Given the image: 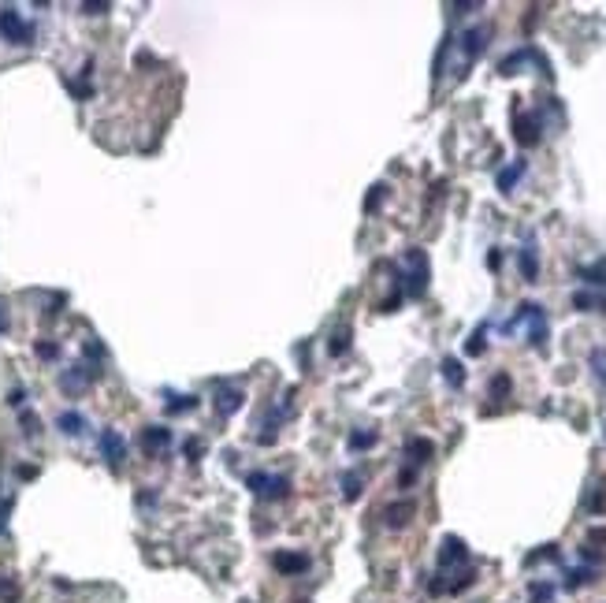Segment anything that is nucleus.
<instances>
[{
    "instance_id": "obj_1",
    "label": "nucleus",
    "mask_w": 606,
    "mask_h": 603,
    "mask_svg": "<svg viewBox=\"0 0 606 603\" xmlns=\"http://www.w3.org/2000/svg\"><path fill=\"white\" fill-rule=\"evenodd\" d=\"M253 488L257 499H283V495L290 492V480L279 477V473H250V480H246Z\"/></svg>"
},
{
    "instance_id": "obj_2",
    "label": "nucleus",
    "mask_w": 606,
    "mask_h": 603,
    "mask_svg": "<svg viewBox=\"0 0 606 603\" xmlns=\"http://www.w3.org/2000/svg\"><path fill=\"white\" fill-rule=\"evenodd\" d=\"M0 34H4L12 45H30V38H34V30H30L26 19H19L15 8H0Z\"/></svg>"
},
{
    "instance_id": "obj_3",
    "label": "nucleus",
    "mask_w": 606,
    "mask_h": 603,
    "mask_svg": "<svg viewBox=\"0 0 606 603\" xmlns=\"http://www.w3.org/2000/svg\"><path fill=\"white\" fill-rule=\"evenodd\" d=\"M409 265H413V272H409V295L420 298L424 295V283H428V257L420 250H409Z\"/></svg>"
},
{
    "instance_id": "obj_4",
    "label": "nucleus",
    "mask_w": 606,
    "mask_h": 603,
    "mask_svg": "<svg viewBox=\"0 0 606 603\" xmlns=\"http://www.w3.org/2000/svg\"><path fill=\"white\" fill-rule=\"evenodd\" d=\"M413 514H417V503H409V499L391 503V507H383V525L387 529H406Z\"/></svg>"
},
{
    "instance_id": "obj_5",
    "label": "nucleus",
    "mask_w": 606,
    "mask_h": 603,
    "mask_svg": "<svg viewBox=\"0 0 606 603\" xmlns=\"http://www.w3.org/2000/svg\"><path fill=\"white\" fill-rule=\"evenodd\" d=\"M484 49H488V26H472V30H465V38H461L465 63H469V60H476Z\"/></svg>"
},
{
    "instance_id": "obj_6",
    "label": "nucleus",
    "mask_w": 606,
    "mask_h": 603,
    "mask_svg": "<svg viewBox=\"0 0 606 603\" xmlns=\"http://www.w3.org/2000/svg\"><path fill=\"white\" fill-rule=\"evenodd\" d=\"M465 558H469V547H465L458 536H447V540H442V547H439V566L447 570V566L465 563Z\"/></svg>"
},
{
    "instance_id": "obj_7",
    "label": "nucleus",
    "mask_w": 606,
    "mask_h": 603,
    "mask_svg": "<svg viewBox=\"0 0 606 603\" xmlns=\"http://www.w3.org/2000/svg\"><path fill=\"white\" fill-rule=\"evenodd\" d=\"M272 566L279 570V574H305V570H309V555H287V551H279V555H272Z\"/></svg>"
},
{
    "instance_id": "obj_8",
    "label": "nucleus",
    "mask_w": 606,
    "mask_h": 603,
    "mask_svg": "<svg viewBox=\"0 0 606 603\" xmlns=\"http://www.w3.org/2000/svg\"><path fill=\"white\" fill-rule=\"evenodd\" d=\"M101 451H104V458L112 462V466H119V462L127 458V447H123V439H119V432H112V428H108V432L101 436Z\"/></svg>"
},
{
    "instance_id": "obj_9",
    "label": "nucleus",
    "mask_w": 606,
    "mask_h": 603,
    "mask_svg": "<svg viewBox=\"0 0 606 603\" xmlns=\"http://www.w3.org/2000/svg\"><path fill=\"white\" fill-rule=\"evenodd\" d=\"M517 142L521 146H536L539 142V120L536 116H517Z\"/></svg>"
},
{
    "instance_id": "obj_10",
    "label": "nucleus",
    "mask_w": 606,
    "mask_h": 603,
    "mask_svg": "<svg viewBox=\"0 0 606 603\" xmlns=\"http://www.w3.org/2000/svg\"><path fill=\"white\" fill-rule=\"evenodd\" d=\"M238 406H242V391H238V387H220V391H216V410L223 417H231Z\"/></svg>"
},
{
    "instance_id": "obj_11",
    "label": "nucleus",
    "mask_w": 606,
    "mask_h": 603,
    "mask_svg": "<svg viewBox=\"0 0 606 603\" xmlns=\"http://www.w3.org/2000/svg\"><path fill=\"white\" fill-rule=\"evenodd\" d=\"M168 444H171V432H168V428H145V432H142V447L149 451V455L164 451Z\"/></svg>"
},
{
    "instance_id": "obj_12",
    "label": "nucleus",
    "mask_w": 606,
    "mask_h": 603,
    "mask_svg": "<svg viewBox=\"0 0 606 603\" xmlns=\"http://www.w3.org/2000/svg\"><path fill=\"white\" fill-rule=\"evenodd\" d=\"M406 455H409V462H413V466H420V462H428L431 455H436V447H431V439H409Z\"/></svg>"
},
{
    "instance_id": "obj_13",
    "label": "nucleus",
    "mask_w": 606,
    "mask_h": 603,
    "mask_svg": "<svg viewBox=\"0 0 606 603\" xmlns=\"http://www.w3.org/2000/svg\"><path fill=\"white\" fill-rule=\"evenodd\" d=\"M442 380H447L450 387H461V384H465V369H461L458 358H447V361H442Z\"/></svg>"
},
{
    "instance_id": "obj_14",
    "label": "nucleus",
    "mask_w": 606,
    "mask_h": 603,
    "mask_svg": "<svg viewBox=\"0 0 606 603\" xmlns=\"http://www.w3.org/2000/svg\"><path fill=\"white\" fill-rule=\"evenodd\" d=\"M82 428H86L82 414H60V432H67V436H79Z\"/></svg>"
},
{
    "instance_id": "obj_15",
    "label": "nucleus",
    "mask_w": 606,
    "mask_h": 603,
    "mask_svg": "<svg viewBox=\"0 0 606 603\" xmlns=\"http://www.w3.org/2000/svg\"><path fill=\"white\" fill-rule=\"evenodd\" d=\"M521 272H525V279H536L539 276V261H536L532 246H525V250H521Z\"/></svg>"
},
{
    "instance_id": "obj_16",
    "label": "nucleus",
    "mask_w": 606,
    "mask_h": 603,
    "mask_svg": "<svg viewBox=\"0 0 606 603\" xmlns=\"http://www.w3.org/2000/svg\"><path fill=\"white\" fill-rule=\"evenodd\" d=\"M342 495H346V503H353L357 495H361V477H357V473H346L342 477Z\"/></svg>"
},
{
    "instance_id": "obj_17",
    "label": "nucleus",
    "mask_w": 606,
    "mask_h": 603,
    "mask_svg": "<svg viewBox=\"0 0 606 603\" xmlns=\"http://www.w3.org/2000/svg\"><path fill=\"white\" fill-rule=\"evenodd\" d=\"M346 347H350V328H339V331L331 336V347H328V350H331V358H339Z\"/></svg>"
},
{
    "instance_id": "obj_18",
    "label": "nucleus",
    "mask_w": 606,
    "mask_h": 603,
    "mask_svg": "<svg viewBox=\"0 0 606 603\" xmlns=\"http://www.w3.org/2000/svg\"><path fill=\"white\" fill-rule=\"evenodd\" d=\"M521 171H525V160H517V164H513V168H506V171H502V175H499V187H502V190H510V187H513V182H517V179H521Z\"/></svg>"
},
{
    "instance_id": "obj_19",
    "label": "nucleus",
    "mask_w": 606,
    "mask_h": 603,
    "mask_svg": "<svg viewBox=\"0 0 606 603\" xmlns=\"http://www.w3.org/2000/svg\"><path fill=\"white\" fill-rule=\"evenodd\" d=\"M484 336H488V328L480 324V328L472 331V339L465 343V354H472V358H476V354H484Z\"/></svg>"
},
{
    "instance_id": "obj_20",
    "label": "nucleus",
    "mask_w": 606,
    "mask_h": 603,
    "mask_svg": "<svg viewBox=\"0 0 606 603\" xmlns=\"http://www.w3.org/2000/svg\"><path fill=\"white\" fill-rule=\"evenodd\" d=\"M193 406H198V398H190V395H171L168 410H171V414H182V410H193Z\"/></svg>"
},
{
    "instance_id": "obj_21",
    "label": "nucleus",
    "mask_w": 606,
    "mask_h": 603,
    "mask_svg": "<svg viewBox=\"0 0 606 603\" xmlns=\"http://www.w3.org/2000/svg\"><path fill=\"white\" fill-rule=\"evenodd\" d=\"M595 302L606 309V298H595V295H588V290H577V295H573V306H577V309H591Z\"/></svg>"
},
{
    "instance_id": "obj_22",
    "label": "nucleus",
    "mask_w": 606,
    "mask_h": 603,
    "mask_svg": "<svg viewBox=\"0 0 606 603\" xmlns=\"http://www.w3.org/2000/svg\"><path fill=\"white\" fill-rule=\"evenodd\" d=\"M550 596H555V585H547V581H536L532 585V603H547Z\"/></svg>"
},
{
    "instance_id": "obj_23",
    "label": "nucleus",
    "mask_w": 606,
    "mask_h": 603,
    "mask_svg": "<svg viewBox=\"0 0 606 603\" xmlns=\"http://www.w3.org/2000/svg\"><path fill=\"white\" fill-rule=\"evenodd\" d=\"M591 581V570L584 566V570H573V574L566 577V588H580V585H588Z\"/></svg>"
},
{
    "instance_id": "obj_24",
    "label": "nucleus",
    "mask_w": 606,
    "mask_h": 603,
    "mask_svg": "<svg viewBox=\"0 0 606 603\" xmlns=\"http://www.w3.org/2000/svg\"><path fill=\"white\" fill-rule=\"evenodd\" d=\"M383 194H387V187H383V182H376V187H372V194L365 198V212H376V205L383 201Z\"/></svg>"
},
{
    "instance_id": "obj_25",
    "label": "nucleus",
    "mask_w": 606,
    "mask_h": 603,
    "mask_svg": "<svg viewBox=\"0 0 606 603\" xmlns=\"http://www.w3.org/2000/svg\"><path fill=\"white\" fill-rule=\"evenodd\" d=\"M502 395H510V376H506V373H499L491 380V398H502Z\"/></svg>"
},
{
    "instance_id": "obj_26",
    "label": "nucleus",
    "mask_w": 606,
    "mask_h": 603,
    "mask_svg": "<svg viewBox=\"0 0 606 603\" xmlns=\"http://www.w3.org/2000/svg\"><path fill=\"white\" fill-rule=\"evenodd\" d=\"M376 444V432H353L350 436V447L353 451H365V447H372Z\"/></svg>"
},
{
    "instance_id": "obj_27",
    "label": "nucleus",
    "mask_w": 606,
    "mask_h": 603,
    "mask_svg": "<svg viewBox=\"0 0 606 603\" xmlns=\"http://www.w3.org/2000/svg\"><path fill=\"white\" fill-rule=\"evenodd\" d=\"M591 365H595V373H599V380L606 384V350H595L591 354Z\"/></svg>"
},
{
    "instance_id": "obj_28",
    "label": "nucleus",
    "mask_w": 606,
    "mask_h": 603,
    "mask_svg": "<svg viewBox=\"0 0 606 603\" xmlns=\"http://www.w3.org/2000/svg\"><path fill=\"white\" fill-rule=\"evenodd\" d=\"M413 480H417V469H413V466L398 473V484H402V488H409V484H413Z\"/></svg>"
},
{
    "instance_id": "obj_29",
    "label": "nucleus",
    "mask_w": 606,
    "mask_h": 603,
    "mask_svg": "<svg viewBox=\"0 0 606 603\" xmlns=\"http://www.w3.org/2000/svg\"><path fill=\"white\" fill-rule=\"evenodd\" d=\"M38 354H41V358H56V347H52V343H41Z\"/></svg>"
},
{
    "instance_id": "obj_30",
    "label": "nucleus",
    "mask_w": 606,
    "mask_h": 603,
    "mask_svg": "<svg viewBox=\"0 0 606 603\" xmlns=\"http://www.w3.org/2000/svg\"><path fill=\"white\" fill-rule=\"evenodd\" d=\"M86 12H90V15H101V12H108V4H86Z\"/></svg>"
},
{
    "instance_id": "obj_31",
    "label": "nucleus",
    "mask_w": 606,
    "mask_h": 603,
    "mask_svg": "<svg viewBox=\"0 0 606 603\" xmlns=\"http://www.w3.org/2000/svg\"><path fill=\"white\" fill-rule=\"evenodd\" d=\"M488 265H491V268H499V265H502V253H499V250H491V257H488Z\"/></svg>"
},
{
    "instance_id": "obj_32",
    "label": "nucleus",
    "mask_w": 606,
    "mask_h": 603,
    "mask_svg": "<svg viewBox=\"0 0 606 603\" xmlns=\"http://www.w3.org/2000/svg\"><path fill=\"white\" fill-rule=\"evenodd\" d=\"M0 328H4V317H0Z\"/></svg>"
}]
</instances>
